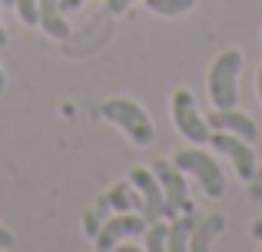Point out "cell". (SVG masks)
I'll use <instances>...</instances> for the list:
<instances>
[{"label":"cell","mask_w":262,"mask_h":252,"mask_svg":"<svg viewBox=\"0 0 262 252\" xmlns=\"http://www.w3.org/2000/svg\"><path fill=\"white\" fill-rule=\"evenodd\" d=\"M100 113H103V120H110V123L120 126L136 146H149V143H153L156 129H153V123H149L146 110L136 106L133 100H106V103L100 106Z\"/></svg>","instance_id":"6da1fadb"},{"label":"cell","mask_w":262,"mask_h":252,"mask_svg":"<svg viewBox=\"0 0 262 252\" xmlns=\"http://www.w3.org/2000/svg\"><path fill=\"white\" fill-rule=\"evenodd\" d=\"M239 70H243V53L239 50H226L216 57L209 70V97H212V106L216 110H229L236 106L239 93H236V80H239Z\"/></svg>","instance_id":"7a4b0ae2"},{"label":"cell","mask_w":262,"mask_h":252,"mask_svg":"<svg viewBox=\"0 0 262 252\" xmlns=\"http://www.w3.org/2000/svg\"><path fill=\"white\" fill-rule=\"evenodd\" d=\"M173 163L183 169V173L196 176L206 196L219 199V196L226 193V176H223V169H219V163L212 159V156H206L203 149H179V153L173 156Z\"/></svg>","instance_id":"3957f363"},{"label":"cell","mask_w":262,"mask_h":252,"mask_svg":"<svg viewBox=\"0 0 262 252\" xmlns=\"http://www.w3.org/2000/svg\"><path fill=\"white\" fill-rule=\"evenodd\" d=\"M153 173H156V179H160V186H163V219H176L179 213H192V199H189V189H186V176H183V169L176 166V163H156L153 166Z\"/></svg>","instance_id":"277c9868"},{"label":"cell","mask_w":262,"mask_h":252,"mask_svg":"<svg viewBox=\"0 0 262 252\" xmlns=\"http://www.w3.org/2000/svg\"><path fill=\"white\" fill-rule=\"evenodd\" d=\"M173 123L189 143H209V123L199 117L196 100L189 90H176L173 93Z\"/></svg>","instance_id":"5b68a950"},{"label":"cell","mask_w":262,"mask_h":252,"mask_svg":"<svg viewBox=\"0 0 262 252\" xmlns=\"http://www.w3.org/2000/svg\"><path fill=\"white\" fill-rule=\"evenodd\" d=\"M209 143L216 153L229 156L232 166H236V173L243 176L246 182L252 179V173H256V153H252V143H246L243 136H232L226 133V129H216V133H209Z\"/></svg>","instance_id":"8992f818"},{"label":"cell","mask_w":262,"mask_h":252,"mask_svg":"<svg viewBox=\"0 0 262 252\" xmlns=\"http://www.w3.org/2000/svg\"><path fill=\"white\" fill-rule=\"evenodd\" d=\"M143 233H146V219L140 213H120L96 229V249H113L126 236H143Z\"/></svg>","instance_id":"52a82bcc"},{"label":"cell","mask_w":262,"mask_h":252,"mask_svg":"<svg viewBox=\"0 0 262 252\" xmlns=\"http://www.w3.org/2000/svg\"><path fill=\"white\" fill-rule=\"evenodd\" d=\"M129 182H133V189L143 199V219L146 222L163 219V202L166 199H163V186H160L153 169H133V173H129Z\"/></svg>","instance_id":"ba28073f"},{"label":"cell","mask_w":262,"mask_h":252,"mask_svg":"<svg viewBox=\"0 0 262 252\" xmlns=\"http://www.w3.org/2000/svg\"><path fill=\"white\" fill-rule=\"evenodd\" d=\"M206 123H209V129H226V133H232V136H243L246 143H256V136H259V126L252 123L246 113H239L236 106H229V110H212L209 117H206Z\"/></svg>","instance_id":"9c48e42d"},{"label":"cell","mask_w":262,"mask_h":252,"mask_svg":"<svg viewBox=\"0 0 262 252\" xmlns=\"http://www.w3.org/2000/svg\"><path fill=\"white\" fill-rule=\"evenodd\" d=\"M40 27L47 37L53 40H67L70 37V24L60 13V0H40Z\"/></svg>","instance_id":"30bf717a"},{"label":"cell","mask_w":262,"mask_h":252,"mask_svg":"<svg viewBox=\"0 0 262 252\" xmlns=\"http://www.w3.org/2000/svg\"><path fill=\"white\" fill-rule=\"evenodd\" d=\"M223 226H226V219L219 213H212V216H206L203 222H196V229H192V236H189V249L192 252H206L212 246V239L223 233Z\"/></svg>","instance_id":"8fae6325"},{"label":"cell","mask_w":262,"mask_h":252,"mask_svg":"<svg viewBox=\"0 0 262 252\" xmlns=\"http://www.w3.org/2000/svg\"><path fill=\"white\" fill-rule=\"evenodd\" d=\"M192 229H196V216H192V213H179L176 219H173V226H169V233H166V249H169V252L189 249Z\"/></svg>","instance_id":"7c38bea8"},{"label":"cell","mask_w":262,"mask_h":252,"mask_svg":"<svg viewBox=\"0 0 262 252\" xmlns=\"http://www.w3.org/2000/svg\"><path fill=\"white\" fill-rule=\"evenodd\" d=\"M110 202H113L120 213H129V209H143V199L133 196V182H120V186L110 193Z\"/></svg>","instance_id":"4fadbf2b"},{"label":"cell","mask_w":262,"mask_h":252,"mask_svg":"<svg viewBox=\"0 0 262 252\" xmlns=\"http://www.w3.org/2000/svg\"><path fill=\"white\" fill-rule=\"evenodd\" d=\"M196 0H146V7L160 17H176V13H186Z\"/></svg>","instance_id":"5bb4252c"},{"label":"cell","mask_w":262,"mask_h":252,"mask_svg":"<svg viewBox=\"0 0 262 252\" xmlns=\"http://www.w3.org/2000/svg\"><path fill=\"white\" fill-rule=\"evenodd\" d=\"M166 233H169V226H163V219L149 222V226H146V239H143V246H146L149 252L166 249Z\"/></svg>","instance_id":"9a60e30c"},{"label":"cell","mask_w":262,"mask_h":252,"mask_svg":"<svg viewBox=\"0 0 262 252\" xmlns=\"http://www.w3.org/2000/svg\"><path fill=\"white\" fill-rule=\"evenodd\" d=\"M13 7H17L20 20H24L27 27L40 24V0H13Z\"/></svg>","instance_id":"2e32d148"},{"label":"cell","mask_w":262,"mask_h":252,"mask_svg":"<svg viewBox=\"0 0 262 252\" xmlns=\"http://www.w3.org/2000/svg\"><path fill=\"white\" fill-rule=\"evenodd\" d=\"M249 196L252 199H262V166H256V173L249 179Z\"/></svg>","instance_id":"e0dca14e"},{"label":"cell","mask_w":262,"mask_h":252,"mask_svg":"<svg viewBox=\"0 0 262 252\" xmlns=\"http://www.w3.org/2000/svg\"><path fill=\"white\" fill-rule=\"evenodd\" d=\"M129 4H136V0H106V13H110V17H120Z\"/></svg>","instance_id":"ac0fdd59"},{"label":"cell","mask_w":262,"mask_h":252,"mask_svg":"<svg viewBox=\"0 0 262 252\" xmlns=\"http://www.w3.org/2000/svg\"><path fill=\"white\" fill-rule=\"evenodd\" d=\"M10 246H13V236L7 233L4 226H0V249H10Z\"/></svg>","instance_id":"d6986e66"},{"label":"cell","mask_w":262,"mask_h":252,"mask_svg":"<svg viewBox=\"0 0 262 252\" xmlns=\"http://www.w3.org/2000/svg\"><path fill=\"white\" fill-rule=\"evenodd\" d=\"M86 0H60V10H77V7H83Z\"/></svg>","instance_id":"ffe728a7"},{"label":"cell","mask_w":262,"mask_h":252,"mask_svg":"<svg viewBox=\"0 0 262 252\" xmlns=\"http://www.w3.org/2000/svg\"><path fill=\"white\" fill-rule=\"evenodd\" d=\"M252 236H256V239H262V219L252 222Z\"/></svg>","instance_id":"44dd1931"},{"label":"cell","mask_w":262,"mask_h":252,"mask_svg":"<svg viewBox=\"0 0 262 252\" xmlns=\"http://www.w3.org/2000/svg\"><path fill=\"white\" fill-rule=\"evenodd\" d=\"M0 47H7V30H4V24H0Z\"/></svg>","instance_id":"7402d4cb"},{"label":"cell","mask_w":262,"mask_h":252,"mask_svg":"<svg viewBox=\"0 0 262 252\" xmlns=\"http://www.w3.org/2000/svg\"><path fill=\"white\" fill-rule=\"evenodd\" d=\"M7 90V77H4V70H0V93Z\"/></svg>","instance_id":"603a6c76"},{"label":"cell","mask_w":262,"mask_h":252,"mask_svg":"<svg viewBox=\"0 0 262 252\" xmlns=\"http://www.w3.org/2000/svg\"><path fill=\"white\" fill-rule=\"evenodd\" d=\"M256 86H259V100H262V66H259V80H256Z\"/></svg>","instance_id":"cb8c5ba5"},{"label":"cell","mask_w":262,"mask_h":252,"mask_svg":"<svg viewBox=\"0 0 262 252\" xmlns=\"http://www.w3.org/2000/svg\"><path fill=\"white\" fill-rule=\"evenodd\" d=\"M4 4H13V0H4Z\"/></svg>","instance_id":"d4e9b609"}]
</instances>
